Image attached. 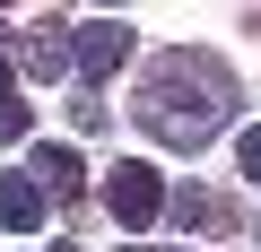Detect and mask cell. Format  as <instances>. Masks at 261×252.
<instances>
[{"mask_svg": "<svg viewBox=\"0 0 261 252\" xmlns=\"http://www.w3.org/2000/svg\"><path fill=\"white\" fill-rule=\"evenodd\" d=\"M235 157H244V174L261 183V122H252V131H244V139H235Z\"/></svg>", "mask_w": 261, "mask_h": 252, "instance_id": "30bf717a", "label": "cell"}, {"mask_svg": "<svg viewBox=\"0 0 261 252\" xmlns=\"http://www.w3.org/2000/svg\"><path fill=\"white\" fill-rule=\"evenodd\" d=\"M122 61H130V26H122V18H87V26H70V70L87 78V96H96Z\"/></svg>", "mask_w": 261, "mask_h": 252, "instance_id": "7a4b0ae2", "label": "cell"}, {"mask_svg": "<svg viewBox=\"0 0 261 252\" xmlns=\"http://www.w3.org/2000/svg\"><path fill=\"white\" fill-rule=\"evenodd\" d=\"M166 209H174V226H183V235H192V226H200V235H218V226H226V200H218V191H200V183L166 191Z\"/></svg>", "mask_w": 261, "mask_h": 252, "instance_id": "52a82bcc", "label": "cell"}, {"mask_svg": "<svg viewBox=\"0 0 261 252\" xmlns=\"http://www.w3.org/2000/svg\"><path fill=\"white\" fill-rule=\"evenodd\" d=\"M53 252H70V243H53Z\"/></svg>", "mask_w": 261, "mask_h": 252, "instance_id": "7c38bea8", "label": "cell"}, {"mask_svg": "<svg viewBox=\"0 0 261 252\" xmlns=\"http://www.w3.org/2000/svg\"><path fill=\"white\" fill-rule=\"evenodd\" d=\"M113 252H166V243H113Z\"/></svg>", "mask_w": 261, "mask_h": 252, "instance_id": "8fae6325", "label": "cell"}, {"mask_svg": "<svg viewBox=\"0 0 261 252\" xmlns=\"http://www.w3.org/2000/svg\"><path fill=\"white\" fill-rule=\"evenodd\" d=\"M27 131V104H18V87H9V61H0V139H18Z\"/></svg>", "mask_w": 261, "mask_h": 252, "instance_id": "ba28073f", "label": "cell"}, {"mask_svg": "<svg viewBox=\"0 0 261 252\" xmlns=\"http://www.w3.org/2000/svg\"><path fill=\"white\" fill-rule=\"evenodd\" d=\"M0 226H9V235H35L44 226V191L27 174H0Z\"/></svg>", "mask_w": 261, "mask_h": 252, "instance_id": "8992f818", "label": "cell"}, {"mask_svg": "<svg viewBox=\"0 0 261 252\" xmlns=\"http://www.w3.org/2000/svg\"><path fill=\"white\" fill-rule=\"evenodd\" d=\"M105 209L122 217V235L157 226V217H166V183H157V165H122V174L105 183Z\"/></svg>", "mask_w": 261, "mask_h": 252, "instance_id": "3957f363", "label": "cell"}, {"mask_svg": "<svg viewBox=\"0 0 261 252\" xmlns=\"http://www.w3.org/2000/svg\"><path fill=\"white\" fill-rule=\"evenodd\" d=\"M18 70H27V78H70V26H61V18L27 26V35H18Z\"/></svg>", "mask_w": 261, "mask_h": 252, "instance_id": "277c9868", "label": "cell"}, {"mask_svg": "<svg viewBox=\"0 0 261 252\" xmlns=\"http://www.w3.org/2000/svg\"><path fill=\"white\" fill-rule=\"evenodd\" d=\"M70 122H79V131H105L113 113H105V96H87V87H79V96H70Z\"/></svg>", "mask_w": 261, "mask_h": 252, "instance_id": "9c48e42d", "label": "cell"}, {"mask_svg": "<svg viewBox=\"0 0 261 252\" xmlns=\"http://www.w3.org/2000/svg\"><path fill=\"white\" fill-rule=\"evenodd\" d=\"M130 113H140L148 139L200 148V139H218L226 122H235V70H226L218 52H166V61L148 70V87H140Z\"/></svg>", "mask_w": 261, "mask_h": 252, "instance_id": "6da1fadb", "label": "cell"}, {"mask_svg": "<svg viewBox=\"0 0 261 252\" xmlns=\"http://www.w3.org/2000/svg\"><path fill=\"white\" fill-rule=\"evenodd\" d=\"M27 183H35V191H53V200H70V191L87 183V165H79V148H35Z\"/></svg>", "mask_w": 261, "mask_h": 252, "instance_id": "5b68a950", "label": "cell"}]
</instances>
